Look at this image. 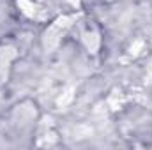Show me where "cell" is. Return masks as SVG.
<instances>
[{
	"instance_id": "obj_1",
	"label": "cell",
	"mask_w": 152,
	"mask_h": 150,
	"mask_svg": "<svg viewBox=\"0 0 152 150\" xmlns=\"http://www.w3.org/2000/svg\"><path fill=\"white\" fill-rule=\"evenodd\" d=\"M71 21H75V16H73V18H69V16H62V18H58L57 21H53V23L46 28V32H44V39H42L46 50H53V48L58 44V39L62 37V34L71 27Z\"/></svg>"
},
{
	"instance_id": "obj_2",
	"label": "cell",
	"mask_w": 152,
	"mask_h": 150,
	"mask_svg": "<svg viewBox=\"0 0 152 150\" xmlns=\"http://www.w3.org/2000/svg\"><path fill=\"white\" fill-rule=\"evenodd\" d=\"M18 5H20L21 12H25L28 18H41V9L34 2H30V0H20Z\"/></svg>"
},
{
	"instance_id": "obj_3",
	"label": "cell",
	"mask_w": 152,
	"mask_h": 150,
	"mask_svg": "<svg viewBox=\"0 0 152 150\" xmlns=\"http://www.w3.org/2000/svg\"><path fill=\"white\" fill-rule=\"evenodd\" d=\"M83 39H85V44H87V48L92 51V53H96L97 51V48H99V37H97V32L96 30H85L83 32Z\"/></svg>"
},
{
	"instance_id": "obj_4",
	"label": "cell",
	"mask_w": 152,
	"mask_h": 150,
	"mask_svg": "<svg viewBox=\"0 0 152 150\" xmlns=\"http://www.w3.org/2000/svg\"><path fill=\"white\" fill-rule=\"evenodd\" d=\"M14 55H16V53H14L12 48H9V46H2V48H0V64H7Z\"/></svg>"
},
{
	"instance_id": "obj_5",
	"label": "cell",
	"mask_w": 152,
	"mask_h": 150,
	"mask_svg": "<svg viewBox=\"0 0 152 150\" xmlns=\"http://www.w3.org/2000/svg\"><path fill=\"white\" fill-rule=\"evenodd\" d=\"M71 99H73V88H69V90L66 92V95L58 99V106H66V104H67Z\"/></svg>"
}]
</instances>
